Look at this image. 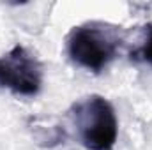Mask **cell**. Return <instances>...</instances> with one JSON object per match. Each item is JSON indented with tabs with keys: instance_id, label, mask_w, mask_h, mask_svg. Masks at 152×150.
Returning <instances> with one entry per match:
<instances>
[{
	"instance_id": "obj_1",
	"label": "cell",
	"mask_w": 152,
	"mask_h": 150,
	"mask_svg": "<svg viewBox=\"0 0 152 150\" xmlns=\"http://www.w3.org/2000/svg\"><path fill=\"white\" fill-rule=\"evenodd\" d=\"M71 117L80 143L87 150H113L118 138V120L113 104L97 94L73 104Z\"/></svg>"
},
{
	"instance_id": "obj_2",
	"label": "cell",
	"mask_w": 152,
	"mask_h": 150,
	"mask_svg": "<svg viewBox=\"0 0 152 150\" xmlns=\"http://www.w3.org/2000/svg\"><path fill=\"white\" fill-rule=\"evenodd\" d=\"M117 27L104 23H85L75 27L67 37V53L76 66L99 73L115 58L120 46Z\"/></svg>"
},
{
	"instance_id": "obj_3",
	"label": "cell",
	"mask_w": 152,
	"mask_h": 150,
	"mask_svg": "<svg viewBox=\"0 0 152 150\" xmlns=\"http://www.w3.org/2000/svg\"><path fill=\"white\" fill-rule=\"evenodd\" d=\"M0 87L21 97L39 94L42 87V67L27 48L18 44L0 57Z\"/></svg>"
},
{
	"instance_id": "obj_4",
	"label": "cell",
	"mask_w": 152,
	"mask_h": 150,
	"mask_svg": "<svg viewBox=\"0 0 152 150\" xmlns=\"http://www.w3.org/2000/svg\"><path fill=\"white\" fill-rule=\"evenodd\" d=\"M143 34H145V37H143L142 46L131 53V58L140 60V62H145V64L152 66V25L151 23L145 25Z\"/></svg>"
}]
</instances>
